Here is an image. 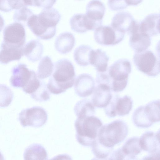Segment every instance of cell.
I'll list each match as a JSON object with an SVG mask.
<instances>
[{"instance_id": "17", "label": "cell", "mask_w": 160, "mask_h": 160, "mask_svg": "<svg viewBox=\"0 0 160 160\" xmlns=\"http://www.w3.org/2000/svg\"><path fill=\"white\" fill-rule=\"evenodd\" d=\"M136 21L130 13L122 11L114 15L111 26L122 32H127L128 34Z\"/></svg>"}, {"instance_id": "18", "label": "cell", "mask_w": 160, "mask_h": 160, "mask_svg": "<svg viewBox=\"0 0 160 160\" xmlns=\"http://www.w3.org/2000/svg\"><path fill=\"white\" fill-rule=\"evenodd\" d=\"M23 47L9 44L2 41L0 50V62L7 64L12 61L19 60L23 55Z\"/></svg>"}, {"instance_id": "38", "label": "cell", "mask_w": 160, "mask_h": 160, "mask_svg": "<svg viewBox=\"0 0 160 160\" xmlns=\"http://www.w3.org/2000/svg\"><path fill=\"white\" fill-rule=\"evenodd\" d=\"M50 160H72V158L66 154H60L57 155Z\"/></svg>"}, {"instance_id": "29", "label": "cell", "mask_w": 160, "mask_h": 160, "mask_svg": "<svg viewBox=\"0 0 160 160\" xmlns=\"http://www.w3.org/2000/svg\"><path fill=\"white\" fill-rule=\"evenodd\" d=\"M138 137L129 138L123 144L121 149L126 156L136 157L142 151Z\"/></svg>"}, {"instance_id": "31", "label": "cell", "mask_w": 160, "mask_h": 160, "mask_svg": "<svg viewBox=\"0 0 160 160\" xmlns=\"http://www.w3.org/2000/svg\"><path fill=\"white\" fill-rule=\"evenodd\" d=\"M13 97V92L8 87L0 84V107L8 106L11 102Z\"/></svg>"}, {"instance_id": "8", "label": "cell", "mask_w": 160, "mask_h": 160, "mask_svg": "<svg viewBox=\"0 0 160 160\" xmlns=\"http://www.w3.org/2000/svg\"><path fill=\"white\" fill-rule=\"evenodd\" d=\"M48 115L43 108L33 107L22 110L19 114V120L23 127H40L46 122Z\"/></svg>"}, {"instance_id": "1", "label": "cell", "mask_w": 160, "mask_h": 160, "mask_svg": "<svg viewBox=\"0 0 160 160\" xmlns=\"http://www.w3.org/2000/svg\"><path fill=\"white\" fill-rule=\"evenodd\" d=\"M131 70V64L129 60L124 58L119 59L106 71L97 72L96 82L98 84L106 85L114 92H121L126 87Z\"/></svg>"}, {"instance_id": "39", "label": "cell", "mask_w": 160, "mask_h": 160, "mask_svg": "<svg viewBox=\"0 0 160 160\" xmlns=\"http://www.w3.org/2000/svg\"><path fill=\"white\" fill-rule=\"evenodd\" d=\"M141 160H160V152L150 154L143 157Z\"/></svg>"}, {"instance_id": "22", "label": "cell", "mask_w": 160, "mask_h": 160, "mask_svg": "<svg viewBox=\"0 0 160 160\" xmlns=\"http://www.w3.org/2000/svg\"><path fill=\"white\" fill-rule=\"evenodd\" d=\"M105 11V7L102 2L99 0H92L87 5L85 14L91 20L102 24Z\"/></svg>"}, {"instance_id": "14", "label": "cell", "mask_w": 160, "mask_h": 160, "mask_svg": "<svg viewBox=\"0 0 160 160\" xmlns=\"http://www.w3.org/2000/svg\"><path fill=\"white\" fill-rule=\"evenodd\" d=\"M95 84L93 78L90 75L81 74L77 77L75 80V92L80 97H88L93 92Z\"/></svg>"}, {"instance_id": "10", "label": "cell", "mask_w": 160, "mask_h": 160, "mask_svg": "<svg viewBox=\"0 0 160 160\" xmlns=\"http://www.w3.org/2000/svg\"><path fill=\"white\" fill-rule=\"evenodd\" d=\"M125 33L111 25H101L95 30L94 37L96 42L103 45H113L124 38Z\"/></svg>"}, {"instance_id": "26", "label": "cell", "mask_w": 160, "mask_h": 160, "mask_svg": "<svg viewBox=\"0 0 160 160\" xmlns=\"http://www.w3.org/2000/svg\"><path fill=\"white\" fill-rule=\"evenodd\" d=\"M93 49L89 46L82 45L76 48L73 57L75 62L79 65L86 66L90 64L91 54Z\"/></svg>"}, {"instance_id": "34", "label": "cell", "mask_w": 160, "mask_h": 160, "mask_svg": "<svg viewBox=\"0 0 160 160\" xmlns=\"http://www.w3.org/2000/svg\"><path fill=\"white\" fill-rule=\"evenodd\" d=\"M24 6H26L23 0H0V10L4 12L17 10Z\"/></svg>"}, {"instance_id": "42", "label": "cell", "mask_w": 160, "mask_h": 160, "mask_svg": "<svg viewBox=\"0 0 160 160\" xmlns=\"http://www.w3.org/2000/svg\"><path fill=\"white\" fill-rule=\"evenodd\" d=\"M108 157L105 158H100L97 157L92 158L91 160H108Z\"/></svg>"}, {"instance_id": "11", "label": "cell", "mask_w": 160, "mask_h": 160, "mask_svg": "<svg viewBox=\"0 0 160 160\" xmlns=\"http://www.w3.org/2000/svg\"><path fill=\"white\" fill-rule=\"evenodd\" d=\"M3 41L18 47H23L26 40V32L22 24L16 22L7 25L3 31Z\"/></svg>"}, {"instance_id": "3", "label": "cell", "mask_w": 160, "mask_h": 160, "mask_svg": "<svg viewBox=\"0 0 160 160\" xmlns=\"http://www.w3.org/2000/svg\"><path fill=\"white\" fill-rule=\"evenodd\" d=\"M53 72L47 85L51 93L58 94L73 86L76 75L74 66L70 60L62 58L56 62Z\"/></svg>"}, {"instance_id": "28", "label": "cell", "mask_w": 160, "mask_h": 160, "mask_svg": "<svg viewBox=\"0 0 160 160\" xmlns=\"http://www.w3.org/2000/svg\"><path fill=\"white\" fill-rule=\"evenodd\" d=\"M54 65L50 57L46 56L40 60L37 72L38 78L42 79L46 78L52 75L53 72Z\"/></svg>"}, {"instance_id": "2", "label": "cell", "mask_w": 160, "mask_h": 160, "mask_svg": "<svg viewBox=\"0 0 160 160\" xmlns=\"http://www.w3.org/2000/svg\"><path fill=\"white\" fill-rule=\"evenodd\" d=\"M61 15L53 8L43 9L38 14H33L27 24L38 38L43 40L52 38L56 31V26L61 19Z\"/></svg>"}, {"instance_id": "35", "label": "cell", "mask_w": 160, "mask_h": 160, "mask_svg": "<svg viewBox=\"0 0 160 160\" xmlns=\"http://www.w3.org/2000/svg\"><path fill=\"white\" fill-rule=\"evenodd\" d=\"M142 1H108L109 8L112 10H118L126 8L129 5H135L140 3Z\"/></svg>"}, {"instance_id": "19", "label": "cell", "mask_w": 160, "mask_h": 160, "mask_svg": "<svg viewBox=\"0 0 160 160\" xmlns=\"http://www.w3.org/2000/svg\"><path fill=\"white\" fill-rule=\"evenodd\" d=\"M112 94L110 88L104 84H98L95 88L92 101L95 107L105 108L111 101Z\"/></svg>"}, {"instance_id": "43", "label": "cell", "mask_w": 160, "mask_h": 160, "mask_svg": "<svg viewBox=\"0 0 160 160\" xmlns=\"http://www.w3.org/2000/svg\"><path fill=\"white\" fill-rule=\"evenodd\" d=\"M0 160H5V159L4 158V157L1 152L0 151Z\"/></svg>"}, {"instance_id": "36", "label": "cell", "mask_w": 160, "mask_h": 160, "mask_svg": "<svg viewBox=\"0 0 160 160\" xmlns=\"http://www.w3.org/2000/svg\"><path fill=\"white\" fill-rule=\"evenodd\" d=\"M26 5L42 7L45 8H51L56 2L54 0H23Z\"/></svg>"}, {"instance_id": "6", "label": "cell", "mask_w": 160, "mask_h": 160, "mask_svg": "<svg viewBox=\"0 0 160 160\" xmlns=\"http://www.w3.org/2000/svg\"><path fill=\"white\" fill-rule=\"evenodd\" d=\"M160 100H154L138 108L132 117L133 124L140 128H147L160 121Z\"/></svg>"}, {"instance_id": "41", "label": "cell", "mask_w": 160, "mask_h": 160, "mask_svg": "<svg viewBox=\"0 0 160 160\" xmlns=\"http://www.w3.org/2000/svg\"><path fill=\"white\" fill-rule=\"evenodd\" d=\"M124 160H138L136 157H132L126 156Z\"/></svg>"}, {"instance_id": "30", "label": "cell", "mask_w": 160, "mask_h": 160, "mask_svg": "<svg viewBox=\"0 0 160 160\" xmlns=\"http://www.w3.org/2000/svg\"><path fill=\"white\" fill-rule=\"evenodd\" d=\"M91 146L93 154L96 157L100 158L108 157L112 152L114 148L105 146L99 143L96 138Z\"/></svg>"}, {"instance_id": "5", "label": "cell", "mask_w": 160, "mask_h": 160, "mask_svg": "<svg viewBox=\"0 0 160 160\" xmlns=\"http://www.w3.org/2000/svg\"><path fill=\"white\" fill-rule=\"evenodd\" d=\"M128 132L126 123L122 120H117L102 126L96 139L105 146L114 148L115 145L124 140Z\"/></svg>"}, {"instance_id": "33", "label": "cell", "mask_w": 160, "mask_h": 160, "mask_svg": "<svg viewBox=\"0 0 160 160\" xmlns=\"http://www.w3.org/2000/svg\"><path fill=\"white\" fill-rule=\"evenodd\" d=\"M50 94L45 82L41 81L40 86L33 93L31 94L32 98L36 101H46L50 98Z\"/></svg>"}, {"instance_id": "4", "label": "cell", "mask_w": 160, "mask_h": 160, "mask_svg": "<svg viewBox=\"0 0 160 160\" xmlns=\"http://www.w3.org/2000/svg\"><path fill=\"white\" fill-rule=\"evenodd\" d=\"M102 125L100 119L94 116L77 118L74 126L76 138L78 142L84 146H91L97 138Z\"/></svg>"}, {"instance_id": "7", "label": "cell", "mask_w": 160, "mask_h": 160, "mask_svg": "<svg viewBox=\"0 0 160 160\" xmlns=\"http://www.w3.org/2000/svg\"><path fill=\"white\" fill-rule=\"evenodd\" d=\"M133 60L137 68L147 76L155 77L160 73L159 59L150 50L135 52Z\"/></svg>"}, {"instance_id": "9", "label": "cell", "mask_w": 160, "mask_h": 160, "mask_svg": "<svg viewBox=\"0 0 160 160\" xmlns=\"http://www.w3.org/2000/svg\"><path fill=\"white\" fill-rule=\"evenodd\" d=\"M132 101L127 95L120 97L115 94L112 96L108 104L104 108L106 115L110 118H114L117 115L122 116L128 114L132 109Z\"/></svg>"}, {"instance_id": "27", "label": "cell", "mask_w": 160, "mask_h": 160, "mask_svg": "<svg viewBox=\"0 0 160 160\" xmlns=\"http://www.w3.org/2000/svg\"><path fill=\"white\" fill-rule=\"evenodd\" d=\"M74 110L76 115L79 118L94 116L95 113V108L92 103L86 99L78 101Z\"/></svg>"}, {"instance_id": "15", "label": "cell", "mask_w": 160, "mask_h": 160, "mask_svg": "<svg viewBox=\"0 0 160 160\" xmlns=\"http://www.w3.org/2000/svg\"><path fill=\"white\" fill-rule=\"evenodd\" d=\"M160 132L148 131L144 132L139 139L142 150L150 154L160 152Z\"/></svg>"}, {"instance_id": "40", "label": "cell", "mask_w": 160, "mask_h": 160, "mask_svg": "<svg viewBox=\"0 0 160 160\" xmlns=\"http://www.w3.org/2000/svg\"><path fill=\"white\" fill-rule=\"evenodd\" d=\"M4 24V21L2 16L0 14V32L2 30Z\"/></svg>"}, {"instance_id": "16", "label": "cell", "mask_w": 160, "mask_h": 160, "mask_svg": "<svg viewBox=\"0 0 160 160\" xmlns=\"http://www.w3.org/2000/svg\"><path fill=\"white\" fill-rule=\"evenodd\" d=\"M70 24L72 30L80 33L95 30L100 26L98 23L89 19L85 14L81 13L73 15L70 19Z\"/></svg>"}, {"instance_id": "13", "label": "cell", "mask_w": 160, "mask_h": 160, "mask_svg": "<svg viewBox=\"0 0 160 160\" xmlns=\"http://www.w3.org/2000/svg\"><path fill=\"white\" fill-rule=\"evenodd\" d=\"M140 23V22L138 21L129 34V44L135 52L147 50L151 44L150 37L141 31Z\"/></svg>"}, {"instance_id": "20", "label": "cell", "mask_w": 160, "mask_h": 160, "mask_svg": "<svg viewBox=\"0 0 160 160\" xmlns=\"http://www.w3.org/2000/svg\"><path fill=\"white\" fill-rule=\"evenodd\" d=\"M159 13H153L147 15L140 22L141 31L150 37L159 33Z\"/></svg>"}, {"instance_id": "25", "label": "cell", "mask_w": 160, "mask_h": 160, "mask_svg": "<svg viewBox=\"0 0 160 160\" xmlns=\"http://www.w3.org/2000/svg\"><path fill=\"white\" fill-rule=\"evenodd\" d=\"M24 160H48V155L45 148L41 144L33 143L25 149Z\"/></svg>"}, {"instance_id": "32", "label": "cell", "mask_w": 160, "mask_h": 160, "mask_svg": "<svg viewBox=\"0 0 160 160\" xmlns=\"http://www.w3.org/2000/svg\"><path fill=\"white\" fill-rule=\"evenodd\" d=\"M33 14L32 11L30 9L26 6H24L15 11L13 18L15 22L23 25L27 23L29 18Z\"/></svg>"}, {"instance_id": "12", "label": "cell", "mask_w": 160, "mask_h": 160, "mask_svg": "<svg viewBox=\"0 0 160 160\" xmlns=\"http://www.w3.org/2000/svg\"><path fill=\"white\" fill-rule=\"evenodd\" d=\"M12 75L10 79L11 85L14 87L21 88L22 89L28 84L36 73L30 70L23 63H19L12 70Z\"/></svg>"}, {"instance_id": "37", "label": "cell", "mask_w": 160, "mask_h": 160, "mask_svg": "<svg viewBox=\"0 0 160 160\" xmlns=\"http://www.w3.org/2000/svg\"><path fill=\"white\" fill-rule=\"evenodd\" d=\"M126 156L119 148L112 152L108 158V160H124Z\"/></svg>"}, {"instance_id": "24", "label": "cell", "mask_w": 160, "mask_h": 160, "mask_svg": "<svg viewBox=\"0 0 160 160\" xmlns=\"http://www.w3.org/2000/svg\"><path fill=\"white\" fill-rule=\"evenodd\" d=\"M109 57L106 52L100 49H93L90 58V64L93 65L97 72L106 71L108 67Z\"/></svg>"}, {"instance_id": "23", "label": "cell", "mask_w": 160, "mask_h": 160, "mask_svg": "<svg viewBox=\"0 0 160 160\" xmlns=\"http://www.w3.org/2000/svg\"><path fill=\"white\" fill-rule=\"evenodd\" d=\"M43 51V45L36 39L29 41L23 48L24 55L29 60L32 62L39 60L42 57Z\"/></svg>"}, {"instance_id": "21", "label": "cell", "mask_w": 160, "mask_h": 160, "mask_svg": "<svg viewBox=\"0 0 160 160\" xmlns=\"http://www.w3.org/2000/svg\"><path fill=\"white\" fill-rule=\"evenodd\" d=\"M75 39L73 35L69 32L61 33L56 38L54 46L56 50L62 54L70 52L74 47Z\"/></svg>"}]
</instances>
